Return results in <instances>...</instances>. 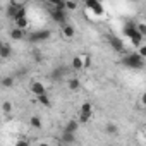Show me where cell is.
<instances>
[{
  "mask_svg": "<svg viewBox=\"0 0 146 146\" xmlns=\"http://www.w3.org/2000/svg\"><path fill=\"white\" fill-rule=\"evenodd\" d=\"M50 2V5H60V4H64L65 0H48Z\"/></svg>",
  "mask_w": 146,
  "mask_h": 146,
  "instance_id": "obj_29",
  "label": "cell"
},
{
  "mask_svg": "<svg viewBox=\"0 0 146 146\" xmlns=\"http://www.w3.org/2000/svg\"><path fill=\"white\" fill-rule=\"evenodd\" d=\"M62 143L65 144H72V143H76V132H70V131H62Z\"/></svg>",
  "mask_w": 146,
  "mask_h": 146,
  "instance_id": "obj_7",
  "label": "cell"
},
{
  "mask_svg": "<svg viewBox=\"0 0 146 146\" xmlns=\"http://www.w3.org/2000/svg\"><path fill=\"white\" fill-rule=\"evenodd\" d=\"M91 11H93V14H96V16H103V14H105V9H103L102 2H98V4L91 9Z\"/></svg>",
  "mask_w": 146,
  "mask_h": 146,
  "instance_id": "obj_20",
  "label": "cell"
},
{
  "mask_svg": "<svg viewBox=\"0 0 146 146\" xmlns=\"http://www.w3.org/2000/svg\"><path fill=\"white\" fill-rule=\"evenodd\" d=\"M69 69H72V67H69V65H58V67L52 69V72L48 74L50 81H57V83H58V81H62V78H65V76H67Z\"/></svg>",
  "mask_w": 146,
  "mask_h": 146,
  "instance_id": "obj_3",
  "label": "cell"
},
{
  "mask_svg": "<svg viewBox=\"0 0 146 146\" xmlns=\"http://www.w3.org/2000/svg\"><path fill=\"white\" fill-rule=\"evenodd\" d=\"M122 65H125L129 69L141 70V69H144L146 62H144V57L139 52H132V53H127V55L122 57Z\"/></svg>",
  "mask_w": 146,
  "mask_h": 146,
  "instance_id": "obj_1",
  "label": "cell"
},
{
  "mask_svg": "<svg viewBox=\"0 0 146 146\" xmlns=\"http://www.w3.org/2000/svg\"><path fill=\"white\" fill-rule=\"evenodd\" d=\"M38 102H40L43 107H50V105H52V102H50V98L46 96V93H45V95H40V96H38Z\"/></svg>",
  "mask_w": 146,
  "mask_h": 146,
  "instance_id": "obj_21",
  "label": "cell"
},
{
  "mask_svg": "<svg viewBox=\"0 0 146 146\" xmlns=\"http://www.w3.org/2000/svg\"><path fill=\"white\" fill-rule=\"evenodd\" d=\"M14 23H16V26H17V28H21V29H26V28L29 26V21H28V16H26V17H19V19H16Z\"/></svg>",
  "mask_w": 146,
  "mask_h": 146,
  "instance_id": "obj_16",
  "label": "cell"
},
{
  "mask_svg": "<svg viewBox=\"0 0 146 146\" xmlns=\"http://www.w3.org/2000/svg\"><path fill=\"white\" fill-rule=\"evenodd\" d=\"M24 36H26V35H24V29H21V28H17V26H16V28H12V29H11V38H12V40L19 41V40H23Z\"/></svg>",
  "mask_w": 146,
  "mask_h": 146,
  "instance_id": "obj_10",
  "label": "cell"
},
{
  "mask_svg": "<svg viewBox=\"0 0 146 146\" xmlns=\"http://www.w3.org/2000/svg\"><path fill=\"white\" fill-rule=\"evenodd\" d=\"M67 86H69V90H70V91H78V90L81 88V83H79V79H78V78H69Z\"/></svg>",
  "mask_w": 146,
  "mask_h": 146,
  "instance_id": "obj_12",
  "label": "cell"
},
{
  "mask_svg": "<svg viewBox=\"0 0 146 146\" xmlns=\"http://www.w3.org/2000/svg\"><path fill=\"white\" fill-rule=\"evenodd\" d=\"M2 110H4V113H11L12 112V103L11 102H4L2 103Z\"/></svg>",
  "mask_w": 146,
  "mask_h": 146,
  "instance_id": "obj_24",
  "label": "cell"
},
{
  "mask_svg": "<svg viewBox=\"0 0 146 146\" xmlns=\"http://www.w3.org/2000/svg\"><path fill=\"white\" fill-rule=\"evenodd\" d=\"M31 93L36 95V96H40V95H45L46 93V88H45V84L41 81H35L31 84Z\"/></svg>",
  "mask_w": 146,
  "mask_h": 146,
  "instance_id": "obj_6",
  "label": "cell"
},
{
  "mask_svg": "<svg viewBox=\"0 0 146 146\" xmlns=\"http://www.w3.org/2000/svg\"><path fill=\"white\" fill-rule=\"evenodd\" d=\"M136 26H137V29H139V33H141V35H143V36L146 38V23H137Z\"/></svg>",
  "mask_w": 146,
  "mask_h": 146,
  "instance_id": "obj_26",
  "label": "cell"
},
{
  "mask_svg": "<svg viewBox=\"0 0 146 146\" xmlns=\"http://www.w3.org/2000/svg\"><path fill=\"white\" fill-rule=\"evenodd\" d=\"M12 55V46L9 43H2V46H0V58H9Z\"/></svg>",
  "mask_w": 146,
  "mask_h": 146,
  "instance_id": "obj_8",
  "label": "cell"
},
{
  "mask_svg": "<svg viewBox=\"0 0 146 146\" xmlns=\"http://www.w3.org/2000/svg\"><path fill=\"white\" fill-rule=\"evenodd\" d=\"M70 67L72 69H74V70H81L83 67H84V58L83 57H74V58H72V62H70Z\"/></svg>",
  "mask_w": 146,
  "mask_h": 146,
  "instance_id": "obj_9",
  "label": "cell"
},
{
  "mask_svg": "<svg viewBox=\"0 0 146 146\" xmlns=\"http://www.w3.org/2000/svg\"><path fill=\"white\" fill-rule=\"evenodd\" d=\"M29 124H31V127H35V129H41V119H40L38 115H33V117L29 119Z\"/></svg>",
  "mask_w": 146,
  "mask_h": 146,
  "instance_id": "obj_17",
  "label": "cell"
},
{
  "mask_svg": "<svg viewBox=\"0 0 146 146\" xmlns=\"http://www.w3.org/2000/svg\"><path fill=\"white\" fill-rule=\"evenodd\" d=\"M137 52H139V53H141V55L146 58V45H141V46L137 48Z\"/></svg>",
  "mask_w": 146,
  "mask_h": 146,
  "instance_id": "obj_28",
  "label": "cell"
},
{
  "mask_svg": "<svg viewBox=\"0 0 146 146\" xmlns=\"http://www.w3.org/2000/svg\"><path fill=\"white\" fill-rule=\"evenodd\" d=\"M78 129H79V120H74V119L69 120L64 127V131H70V132H78Z\"/></svg>",
  "mask_w": 146,
  "mask_h": 146,
  "instance_id": "obj_13",
  "label": "cell"
},
{
  "mask_svg": "<svg viewBox=\"0 0 146 146\" xmlns=\"http://www.w3.org/2000/svg\"><path fill=\"white\" fill-rule=\"evenodd\" d=\"M14 86V78L12 76H5L2 79V88H12Z\"/></svg>",
  "mask_w": 146,
  "mask_h": 146,
  "instance_id": "obj_18",
  "label": "cell"
},
{
  "mask_svg": "<svg viewBox=\"0 0 146 146\" xmlns=\"http://www.w3.org/2000/svg\"><path fill=\"white\" fill-rule=\"evenodd\" d=\"M105 132H107L108 136H117V134H119V127H117L113 122H108V124L105 125Z\"/></svg>",
  "mask_w": 146,
  "mask_h": 146,
  "instance_id": "obj_14",
  "label": "cell"
},
{
  "mask_svg": "<svg viewBox=\"0 0 146 146\" xmlns=\"http://www.w3.org/2000/svg\"><path fill=\"white\" fill-rule=\"evenodd\" d=\"M91 113H93V112H79V122H83V124L90 122V119H91Z\"/></svg>",
  "mask_w": 146,
  "mask_h": 146,
  "instance_id": "obj_19",
  "label": "cell"
},
{
  "mask_svg": "<svg viewBox=\"0 0 146 146\" xmlns=\"http://www.w3.org/2000/svg\"><path fill=\"white\" fill-rule=\"evenodd\" d=\"M19 17H26V7H24V5H19L17 12H16V16H14V21L19 19Z\"/></svg>",
  "mask_w": 146,
  "mask_h": 146,
  "instance_id": "obj_23",
  "label": "cell"
},
{
  "mask_svg": "<svg viewBox=\"0 0 146 146\" xmlns=\"http://www.w3.org/2000/svg\"><path fill=\"white\" fill-rule=\"evenodd\" d=\"M65 9L76 11V9H78V2H76V0H65Z\"/></svg>",
  "mask_w": 146,
  "mask_h": 146,
  "instance_id": "obj_22",
  "label": "cell"
},
{
  "mask_svg": "<svg viewBox=\"0 0 146 146\" xmlns=\"http://www.w3.org/2000/svg\"><path fill=\"white\" fill-rule=\"evenodd\" d=\"M141 105H143V107H146V91L141 95Z\"/></svg>",
  "mask_w": 146,
  "mask_h": 146,
  "instance_id": "obj_31",
  "label": "cell"
},
{
  "mask_svg": "<svg viewBox=\"0 0 146 146\" xmlns=\"http://www.w3.org/2000/svg\"><path fill=\"white\" fill-rule=\"evenodd\" d=\"M50 16H52V19H53L57 24H60V26H64L65 21H67V11H58V9H55L53 5H52V9H50Z\"/></svg>",
  "mask_w": 146,
  "mask_h": 146,
  "instance_id": "obj_5",
  "label": "cell"
},
{
  "mask_svg": "<svg viewBox=\"0 0 146 146\" xmlns=\"http://www.w3.org/2000/svg\"><path fill=\"white\" fill-rule=\"evenodd\" d=\"M81 112H93V103L91 102H84L81 107Z\"/></svg>",
  "mask_w": 146,
  "mask_h": 146,
  "instance_id": "obj_25",
  "label": "cell"
},
{
  "mask_svg": "<svg viewBox=\"0 0 146 146\" xmlns=\"http://www.w3.org/2000/svg\"><path fill=\"white\" fill-rule=\"evenodd\" d=\"M19 5H21V4H17V2H12V4L7 7V16H9L11 19H14V16H16V12H17Z\"/></svg>",
  "mask_w": 146,
  "mask_h": 146,
  "instance_id": "obj_15",
  "label": "cell"
},
{
  "mask_svg": "<svg viewBox=\"0 0 146 146\" xmlns=\"http://www.w3.org/2000/svg\"><path fill=\"white\" fill-rule=\"evenodd\" d=\"M28 144H29V141H24V139H23V141H17V143H16V146H28Z\"/></svg>",
  "mask_w": 146,
  "mask_h": 146,
  "instance_id": "obj_30",
  "label": "cell"
},
{
  "mask_svg": "<svg viewBox=\"0 0 146 146\" xmlns=\"http://www.w3.org/2000/svg\"><path fill=\"white\" fill-rule=\"evenodd\" d=\"M62 33H64L65 38H72V36L76 35V29H74V26H70L69 23H65V24L62 26Z\"/></svg>",
  "mask_w": 146,
  "mask_h": 146,
  "instance_id": "obj_11",
  "label": "cell"
},
{
  "mask_svg": "<svg viewBox=\"0 0 146 146\" xmlns=\"http://www.w3.org/2000/svg\"><path fill=\"white\" fill-rule=\"evenodd\" d=\"M50 36H52V31H50V29H40V31H35V33L28 35V41H31V43H40V41L50 40Z\"/></svg>",
  "mask_w": 146,
  "mask_h": 146,
  "instance_id": "obj_2",
  "label": "cell"
},
{
  "mask_svg": "<svg viewBox=\"0 0 146 146\" xmlns=\"http://www.w3.org/2000/svg\"><path fill=\"white\" fill-rule=\"evenodd\" d=\"M144 23H146V14H144Z\"/></svg>",
  "mask_w": 146,
  "mask_h": 146,
  "instance_id": "obj_32",
  "label": "cell"
},
{
  "mask_svg": "<svg viewBox=\"0 0 146 146\" xmlns=\"http://www.w3.org/2000/svg\"><path fill=\"white\" fill-rule=\"evenodd\" d=\"M107 41L110 45V48L117 53H124V41L119 38V36H113V35H108L107 36Z\"/></svg>",
  "mask_w": 146,
  "mask_h": 146,
  "instance_id": "obj_4",
  "label": "cell"
},
{
  "mask_svg": "<svg viewBox=\"0 0 146 146\" xmlns=\"http://www.w3.org/2000/svg\"><path fill=\"white\" fill-rule=\"evenodd\" d=\"M132 2H136V0H132Z\"/></svg>",
  "mask_w": 146,
  "mask_h": 146,
  "instance_id": "obj_33",
  "label": "cell"
},
{
  "mask_svg": "<svg viewBox=\"0 0 146 146\" xmlns=\"http://www.w3.org/2000/svg\"><path fill=\"white\" fill-rule=\"evenodd\" d=\"M98 2H100V0H84V4H86V7H88V9H93Z\"/></svg>",
  "mask_w": 146,
  "mask_h": 146,
  "instance_id": "obj_27",
  "label": "cell"
}]
</instances>
